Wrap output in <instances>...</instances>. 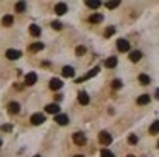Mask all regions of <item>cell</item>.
Wrapping results in <instances>:
<instances>
[{"label": "cell", "mask_w": 159, "mask_h": 157, "mask_svg": "<svg viewBox=\"0 0 159 157\" xmlns=\"http://www.w3.org/2000/svg\"><path fill=\"white\" fill-rule=\"evenodd\" d=\"M72 140H74V143H75V145H79V147L86 145V142H87L86 135H84V133H80V132L74 133V135H72Z\"/></svg>", "instance_id": "obj_1"}, {"label": "cell", "mask_w": 159, "mask_h": 157, "mask_svg": "<svg viewBox=\"0 0 159 157\" xmlns=\"http://www.w3.org/2000/svg\"><path fill=\"white\" fill-rule=\"evenodd\" d=\"M98 74H99V67H94V68H91V70L87 72L86 75H82V77H79V78H77V80H75V82H79V84H80V82L87 80V78H93V77H96Z\"/></svg>", "instance_id": "obj_2"}, {"label": "cell", "mask_w": 159, "mask_h": 157, "mask_svg": "<svg viewBox=\"0 0 159 157\" xmlns=\"http://www.w3.org/2000/svg\"><path fill=\"white\" fill-rule=\"evenodd\" d=\"M98 140H99L101 145H110L111 140H113V137H111L108 132H101L99 135H98Z\"/></svg>", "instance_id": "obj_3"}, {"label": "cell", "mask_w": 159, "mask_h": 157, "mask_svg": "<svg viewBox=\"0 0 159 157\" xmlns=\"http://www.w3.org/2000/svg\"><path fill=\"white\" fill-rule=\"evenodd\" d=\"M116 48H118V51H121V53H127V51L130 50V43L121 38V39L116 41Z\"/></svg>", "instance_id": "obj_4"}, {"label": "cell", "mask_w": 159, "mask_h": 157, "mask_svg": "<svg viewBox=\"0 0 159 157\" xmlns=\"http://www.w3.org/2000/svg\"><path fill=\"white\" fill-rule=\"evenodd\" d=\"M46 121V118H45V114H43V113H34V114L31 116V123L33 125H43V123Z\"/></svg>", "instance_id": "obj_5"}, {"label": "cell", "mask_w": 159, "mask_h": 157, "mask_svg": "<svg viewBox=\"0 0 159 157\" xmlns=\"http://www.w3.org/2000/svg\"><path fill=\"white\" fill-rule=\"evenodd\" d=\"M36 80H38V75H36V72H29V74L24 77V84H26V85L36 84Z\"/></svg>", "instance_id": "obj_6"}, {"label": "cell", "mask_w": 159, "mask_h": 157, "mask_svg": "<svg viewBox=\"0 0 159 157\" xmlns=\"http://www.w3.org/2000/svg\"><path fill=\"white\" fill-rule=\"evenodd\" d=\"M45 111L50 113V114H55L57 116V114H60V106L57 104V102H52V104H48L45 108Z\"/></svg>", "instance_id": "obj_7"}, {"label": "cell", "mask_w": 159, "mask_h": 157, "mask_svg": "<svg viewBox=\"0 0 159 157\" xmlns=\"http://www.w3.org/2000/svg\"><path fill=\"white\" fill-rule=\"evenodd\" d=\"M5 56L9 58V60H17V58H21V51L14 50V48H11V50L5 51Z\"/></svg>", "instance_id": "obj_8"}, {"label": "cell", "mask_w": 159, "mask_h": 157, "mask_svg": "<svg viewBox=\"0 0 159 157\" xmlns=\"http://www.w3.org/2000/svg\"><path fill=\"white\" fill-rule=\"evenodd\" d=\"M29 34H31L33 38H39L41 36V27L36 26V24H31V26H29Z\"/></svg>", "instance_id": "obj_9"}, {"label": "cell", "mask_w": 159, "mask_h": 157, "mask_svg": "<svg viewBox=\"0 0 159 157\" xmlns=\"http://www.w3.org/2000/svg\"><path fill=\"white\" fill-rule=\"evenodd\" d=\"M63 87V82L60 80V78H52L50 80V89H53V91H58V89H62Z\"/></svg>", "instance_id": "obj_10"}, {"label": "cell", "mask_w": 159, "mask_h": 157, "mask_svg": "<svg viewBox=\"0 0 159 157\" xmlns=\"http://www.w3.org/2000/svg\"><path fill=\"white\" fill-rule=\"evenodd\" d=\"M77 99H79V102L80 104H89V96H87V92H84V91H80V92H77Z\"/></svg>", "instance_id": "obj_11"}, {"label": "cell", "mask_w": 159, "mask_h": 157, "mask_svg": "<svg viewBox=\"0 0 159 157\" xmlns=\"http://www.w3.org/2000/svg\"><path fill=\"white\" fill-rule=\"evenodd\" d=\"M65 12H67V3H65V2H58V3L55 5V14L63 16Z\"/></svg>", "instance_id": "obj_12"}, {"label": "cell", "mask_w": 159, "mask_h": 157, "mask_svg": "<svg viewBox=\"0 0 159 157\" xmlns=\"http://www.w3.org/2000/svg\"><path fill=\"white\" fill-rule=\"evenodd\" d=\"M43 48H45V44H43L41 41H36V43L29 44V51H31V53H36V51H41Z\"/></svg>", "instance_id": "obj_13"}, {"label": "cell", "mask_w": 159, "mask_h": 157, "mask_svg": "<svg viewBox=\"0 0 159 157\" xmlns=\"http://www.w3.org/2000/svg\"><path fill=\"white\" fill-rule=\"evenodd\" d=\"M9 113L11 114H17L19 111H21V106H19V102H9Z\"/></svg>", "instance_id": "obj_14"}, {"label": "cell", "mask_w": 159, "mask_h": 157, "mask_svg": "<svg viewBox=\"0 0 159 157\" xmlns=\"http://www.w3.org/2000/svg\"><path fill=\"white\" fill-rule=\"evenodd\" d=\"M128 58H130V61H134V63H137V61L142 58V53H140L139 50H134V51H130V55H128Z\"/></svg>", "instance_id": "obj_15"}, {"label": "cell", "mask_w": 159, "mask_h": 157, "mask_svg": "<svg viewBox=\"0 0 159 157\" xmlns=\"http://www.w3.org/2000/svg\"><path fill=\"white\" fill-rule=\"evenodd\" d=\"M62 75L63 77H74V75H75V70H74V67H69V65H67V67L62 68Z\"/></svg>", "instance_id": "obj_16"}, {"label": "cell", "mask_w": 159, "mask_h": 157, "mask_svg": "<svg viewBox=\"0 0 159 157\" xmlns=\"http://www.w3.org/2000/svg\"><path fill=\"white\" fill-rule=\"evenodd\" d=\"M149 102H151V96H149V94H142V96H139V97H137V104H140V106L149 104Z\"/></svg>", "instance_id": "obj_17"}, {"label": "cell", "mask_w": 159, "mask_h": 157, "mask_svg": "<svg viewBox=\"0 0 159 157\" xmlns=\"http://www.w3.org/2000/svg\"><path fill=\"white\" fill-rule=\"evenodd\" d=\"M104 65H106L108 68H115L118 65V60H116V56H110V58H106V61H104Z\"/></svg>", "instance_id": "obj_18"}, {"label": "cell", "mask_w": 159, "mask_h": 157, "mask_svg": "<svg viewBox=\"0 0 159 157\" xmlns=\"http://www.w3.org/2000/svg\"><path fill=\"white\" fill-rule=\"evenodd\" d=\"M149 133H151V135H157L159 133V119H156V121L149 126Z\"/></svg>", "instance_id": "obj_19"}, {"label": "cell", "mask_w": 159, "mask_h": 157, "mask_svg": "<svg viewBox=\"0 0 159 157\" xmlns=\"http://www.w3.org/2000/svg\"><path fill=\"white\" fill-rule=\"evenodd\" d=\"M89 22H91V24H99V22H103V16H101V14H93V16H89Z\"/></svg>", "instance_id": "obj_20"}, {"label": "cell", "mask_w": 159, "mask_h": 157, "mask_svg": "<svg viewBox=\"0 0 159 157\" xmlns=\"http://www.w3.org/2000/svg\"><path fill=\"white\" fill-rule=\"evenodd\" d=\"M2 24H4L5 27L12 26V24H14V16H11V14H7V16H4V19H2Z\"/></svg>", "instance_id": "obj_21"}, {"label": "cell", "mask_w": 159, "mask_h": 157, "mask_svg": "<svg viewBox=\"0 0 159 157\" xmlns=\"http://www.w3.org/2000/svg\"><path fill=\"white\" fill-rule=\"evenodd\" d=\"M55 121L58 123V125H67V123H69V116H67V114H57L55 116Z\"/></svg>", "instance_id": "obj_22"}, {"label": "cell", "mask_w": 159, "mask_h": 157, "mask_svg": "<svg viewBox=\"0 0 159 157\" xmlns=\"http://www.w3.org/2000/svg\"><path fill=\"white\" fill-rule=\"evenodd\" d=\"M139 82H140L142 85H147L149 82H151V77H149L147 74H140L139 75Z\"/></svg>", "instance_id": "obj_23"}, {"label": "cell", "mask_w": 159, "mask_h": 157, "mask_svg": "<svg viewBox=\"0 0 159 157\" xmlns=\"http://www.w3.org/2000/svg\"><path fill=\"white\" fill-rule=\"evenodd\" d=\"M121 85H123V82H121L120 78H115V80L111 82V87H113L115 91H116V89H121Z\"/></svg>", "instance_id": "obj_24"}, {"label": "cell", "mask_w": 159, "mask_h": 157, "mask_svg": "<svg viewBox=\"0 0 159 157\" xmlns=\"http://www.w3.org/2000/svg\"><path fill=\"white\" fill-rule=\"evenodd\" d=\"M26 10V2H17L16 3V12H24Z\"/></svg>", "instance_id": "obj_25"}, {"label": "cell", "mask_w": 159, "mask_h": 157, "mask_svg": "<svg viewBox=\"0 0 159 157\" xmlns=\"http://www.w3.org/2000/svg\"><path fill=\"white\" fill-rule=\"evenodd\" d=\"M86 5L89 7V9L96 10V9H99V7H101V2H86Z\"/></svg>", "instance_id": "obj_26"}, {"label": "cell", "mask_w": 159, "mask_h": 157, "mask_svg": "<svg viewBox=\"0 0 159 157\" xmlns=\"http://www.w3.org/2000/svg\"><path fill=\"white\" fill-rule=\"evenodd\" d=\"M101 157H115V154L111 152V150H108V149H103L101 150Z\"/></svg>", "instance_id": "obj_27"}, {"label": "cell", "mask_w": 159, "mask_h": 157, "mask_svg": "<svg viewBox=\"0 0 159 157\" xmlns=\"http://www.w3.org/2000/svg\"><path fill=\"white\" fill-rule=\"evenodd\" d=\"M113 34H115V27H113V26L106 27V31H104V36H106V38H110V36H113Z\"/></svg>", "instance_id": "obj_28"}, {"label": "cell", "mask_w": 159, "mask_h": 157, "mask_svg": "<svg viewBox=\"0 0 159 157\" xmlns=\"http://www.w3.org/2000/svg\"><path fill=\"white\" fill-rule=\"evenodd\" d=\"M84 53H86V46H77L75 48V55H77V56H82Z\"/></svg>", "instance_id": "obj_29"}, {"label": "cell", "mask_w": 159, "mask_h": 157, "mask_svg": "<svg viewBox=\"0 0 159 157\" xmlns=\"http://www.w3.org/2000/svg\"><path fill=\"white\" fill-rule=\"evenodd\" d=\"M137 142H139V137L137 135H130V137H128V143H130V145H135Z\"/></svg>", "instance_id": "obj_30"}, {"label": "cell", "mask_w": 159, "mask_h": 157, "mask_svg": "<svg viewBox=\"0 0 159 157\" xmlns=\"http://www.w3.org/2000/svg\"><path fill=\"white\" fill-rule=\"evenodd\" d=\"M118 5H120V2H106V7H108V9H116Z\"/></svg>", "instance_id": "obj_31"}, {"label": "cell", "mask_w": 159, "mask_h": 157, "mask_svg": "<svg viewBox=\"0 0 159 157\" xmlns=\"http://www.w3.org/2000/svg\"><path fill=\"white\" fill-rule=\"evenodd\" d=\"M52 27H53V29H57V31L62 29V22H58V20H53V22H52Z\"/></svg>", "instance_id": "obj_32"}, {"label": "cell", "mask_w": 159, "mask_h": 157, "mask_svg": "<svg viewBox=\"0 0 159 157\" xmlns=\"http://www.w3.org/2000/svg\"><path fill=\"white\" fill-rule=\"evenodd\" d=\"M11 128H12L11 125H4V126H2V130H4V132H11Z\"/></svg>", "instance_id": "obj_33"}, {"label": "cell", "mask_w": 159, "mask_h": 157, "mask_svg": "<svg viewBox=\"0 0 159 157\" xmlns=\"http://www.w3.org/2000/svg\"><path fill=\"white\" fill-rule=\"evenodd\" d=\"M156 99H159V89H156Z\"/></svg>", "instance_id": "obj_34"}, {"label": "cell", "mask_w": 159, "mask_h": 157, "mask_svg": "<svg viewBox=\"0 0 159 157\" xmlns=\"http://www.w3.org/2000/svg\"><path fill=\"white\" fill-rule=\"evenodd\" d=\"M74 157H84V155H74Z\"/></svg>", "instance_id": "obj_35"}, {"label": "cell", "mask_w": 159, "mask_h": 157, "mask_svg": "<svg viewBox=\"0 0 159 157\" xmlns=\"http://www.w3.org/2000/svg\"><path fill=\"white\" fill-rule=\"evenodd\" d=\"M127 157H135V155H127Z\"/></svg>", "instance_id": "obj_36"}, {"label": "cell", "mask_w": 159, "mask_h": 157, "mask_svg": "<svg viewBox=\"0 0 159 157\" xmlns=\"http://www.w3.org/2000/svg\"><path fill=\"white\" fill-rule=\"evenodd\" d=\"M0 147H2V140H0Z\"/></svg>", "instance_id": "obj_37"}, {"label": "cell", "mask_w": 159, "mask_h": 157, "mask_svg": "<svg viewBox=\"0 0 159 157\" xmlns=\"http://www.w3.org/2000/svg\"><path fill=\"white\" fill-rule=\"evenodd\" d=\"M34 157H41V155H34Z\"/></svg>", "instance_id": "obj_38"}]
</instances>
